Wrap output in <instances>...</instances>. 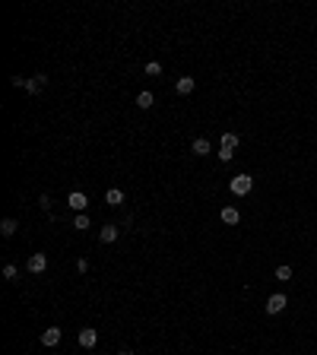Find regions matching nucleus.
<instances>
[{"instance_id":"1","label":"nucleus","mask_w":317,"mask_h":355,"mask_svg":"<svg viewBox=\"0 0 317 355\" xmlns=\"http://www.w3.org/2000/svg\"><path fill=\"white\" fill-rule=\"evenodd\" d=\"M250 187H254V178H250V174H235V178L229 181V190H232L235 197L250 194Z\"/></svg>"},{"instance_id":"6","label":"nucleus","mask_w":317,"mask_h":355,"mask_svg":"<svg viewBox=\"0 0 317 355\" xmlns=\"http://www.w3.org/2000/svg\"><path fill=\"white\" fill-rule=\"evenodd\" d=\"M26 267H29V273H45V270H48V257L45 254H32Z\"/></svg>"},{"instance_id":"23","label":"nucleus","mask_w":317,"mask_h":355,"mask_svg":"<svg viewBox=\"0 0 317 355\" xmlns=\"http://www.w3.org/2000/svg\"><path fill=\"white\" fill-rule=\"evenodd\" d=\"M115 355H133V352H127V349H121V352H115Z\"/></svg>"},{"instance_id":"11","label":"nucleus","mask_w":317,"mask_h":355,"mask_svg":"<svg viewBox=\"0 0 317 355\" xmlns=\"http://www.w3.org/2000/svg\"><path fill=\"white\" fill-rule=\"evenodd\" d=\"M105 203H108V206H121V203H124V190L111 187L108 194H105Z\"/></svg>"},{"instance_id":"16","label":"nucleus","mask_w":317,"mask_h":355,"mask_svg":"<svg viewBox=\"0 0 317 355\" xmlns=\"http://www.w3.org/2000/svg\"><path fill=\"white\" fill-rule=\"evenodd\" d=\"M73 228H76V232H86V228H89V216H86V213H76Z\"/></svg>"},{"instance_id":"17","label":"nucleus","mask_w":317,"mask_h":355,"mask_svg":"<svg viewBox=\"0 0 317 355\" xmlns=\"http://www.w3.org/2000/svg\"><path fill=\"white\" fill-rule=\"evenodd\" d=\"M159 73H162V64H159V61H149L146 64V76H159Z\"/></svg>"},{"instance_id":"18","label":"nucleus","mask_w":317,"mask_h":355,"mask_svg":"<svg viewBox=\"0 0 317 355\" xmlns=\"http://www.w3.org/2000/svg\"><path fill=\"white\" fill-rule=\"evenodd\" d=\"M16 276H19V273H16V267H13V263H7V267H3V279H7V282H16Z\"/></svg>"},{"instance_id":"21","label":"nucleus","mask_w":317,"mask_h":355,"mask_svg":"<svg viewBox=\"0 0 317 355\" xmlns=\"http://www.w3.org/2000/svg\"><path fill=\"white\" fill-rule=\"evenodd\" d=\"M10 83H13V86H16V89H19V86H22V89H26V76H13V80H10Z\"/></svg>"},{"instance_id":"12","label":"nucleus","mask_w":317,"mask_h":355,"mask_svg":"<svg viewBox=\"0 0 317 355\" xmlns=\"http://www.w3.org/2000/svg\"><path fill=\"white\" fill-rule=\"evenodd\" d=\"M238 219H241V216H238L235 206H222V222L225 225H238Z\"/></svg>"},{"instance_id":"9","label":"nucleus","mask_w":317,"mask_h":355,"mask_svg":"<svg viewBox=\"0 0 317 355\" xmlns=\"http://www.w3.org/2000/svg\"><path fill=\"white\" fill-rule=\"evenodd\" d=\"M175 89H178V95H190V92L197 89V80H194V76H181Z\"/></svg>"},{"instance_id":"2","label":"nucleus","mask_w":317,"mask_h":355,"mask_svg":"<svg viewBox=\"0 0 317 355\" xmlns=\"http://www.w3.org/2000/svg\"><path fill=\"white\" fill-rule=\"evenodd\" d=\"M45 86H48V76L45 73H35V76H29V80H26V92H32V95H38Z\"/></svg>"},{"instance_id":"5","label":"nucleus","mask_w":317,"mask_h":355,"mask_svg":"<svg viewBox=\"0 0 317 355\" xmlns=\"http://www.w3.org/2000/svg\"><path fill=\"white\" fill-rule=\"evenodd\" d=\"M61 336H64V333H61V327H48L45 333H41V342H45L48 349H54L57 342H61Z\"/></svg>"},{"instance_id":"15","label":"nucleus","mask_w":317,"mask_h":355,"mask_svg":"<svg viewBox=\"0 0 317 355\" xmlns=\"http://www.w3.org/2000/svg\"><path fill=\"white\" fill-rule=\"evenodd\" d=\"M152 92H146V89H143V92L140 95H136V105H140V108H152Z\"/></svg>"},{"instance_id":"13","label":"nucleus","mask_w":317,"mask_h":355,"mask_svg":"<svg viewBox=\"0 0 317 355\" xmlns=\"http://www.w3.org/2000/svg\"><path fill=\"white\" fill-rule=\"evenodd\" d=\"M194 152L197 155H209V140H206V136H197V140H194Z\"/></svg>"},{"instance_id":"7","label":"nucleus","mask_w":317,"mask_h":355,"mask_svg":"<svg viewBox=\"0 0 317 355\" xmlns=\"http://www.w3.org/2000/svg\"><path fill=\"white\" fill-rule=\"evenodd\" d=\"M67 203H70V209H76V213H83V209L89 206V200H86V194H80V190H73V194L67 197Z\"/></svg>"},{"instance_id":"19","label":"nucleus","mask_w":317,"mask_h":355,"mask_svg":"<svg viewBox=\"0 0 317 355\" xmlns=\"http://www.w3.org/2000/svg\"><path fill=\"white\" fill-rule=\"evenodd\" d=\"M276 279H279V282H289V279H292V267H279V270H276Z\"/></svg>"},{"instance_id":"10","label":"nucleus","mask_w":317,"mask_h":355,"mask_svg":"<svg viewBox=\"0 0 317 355\" xmlns=\"http://www.w3.org/2000/svg\"><path fill=\"white\" fill-rule=\"evenodd\" d=\"M16 228H19V222H16V219H3V222H0V235H3V238H13Z\"/></svg>"},{"instance_id":"20","label":"nucleus","mask_w":317,"mask_h":355,"mask_svg":"<svg viewBox=\"0 0 317 355\" xmlns=\"http://www.w3.org/2000/svg\"><path fill=\"white\" fill-rule=\"evenodd\" d=\"M219 162H232V155H235V152H232V149H222V146H219Z\"/></svg>"},{"instance_id":"3","label":"nucleus","mask_w":317,"mask_h":355,"mask_svg":"<svg viewBox=\"0 0 317 355\" xmlns=\"http://www.w3.org/2000/svg\"><path fill=\"white\" fill-rule=\"evenodd\" d=\"M95 342H99V330L83 327V330H80V346H83V349H95Z\"/></svg>"},{"instance_id":"22","label":"nucleus","mask_w":317,"mask_h":355,"mask_svg":"<svg viewBox=\"0 0 317 355\" xmlns=\"http://www.w3.org/2000/svg\"><path fill=\"white\" fill-rule=\"evenodd\" d=\"M38 203H41V209H51V197H48V194H41Z\"/></svg>"},{"instance_id":"4","label":"nucleus","mask_w":317,"mask_h":355,"mask_svg":"<svg viewBox=\"0 0 317 355\" xmlns=\"http://www.w3.org/2000/svg\"><path fill=\"white\" fill-rule=\"evenodd\" d=\"M285 304H289L285 295H270L267 298V314H279V311H285Z\"/></svg>"},{"instance_id":"14","label":"nucleus","mask_w":317,"mask_h":355,"mask_svg":"<svg viewBox=\"0 0 317 355\" xmlns=\"http://www.w3.org/2000/svg\"><path fill=\"white\" fill-rule=\"evenodd\" d=\"M222 149H232L235 152V146H238V134H222V143H219Z\"/></svg>"},{"instance_id":"8","label":"nucleus","mask_w":317,"mask_h":355,"mask_svg":"<svg viewBox=\"0 0 317 355\" xmlns=\"http://www.w3.org/2000/svg\"><path fill=\"white\" fill-rule=\"evenodd\" d=\"M117 235H121V228H117V225H111V222H108V225H101L99 238H101L105 244H111V241H117Z\"/></svg>"}]
</instances>
